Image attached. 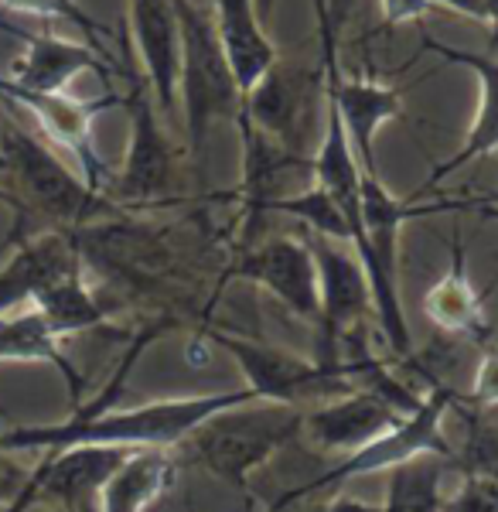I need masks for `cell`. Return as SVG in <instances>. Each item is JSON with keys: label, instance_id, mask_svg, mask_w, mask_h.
<instances>
[{"label": "cell", "instance_id": "obj_1", "mask_svg": "<svg viewBox=\"0 0 498 512\" xmlns=\"http://www.w3.org/2000/svg\"><path fill=\"white\" fill-rule=\"evenodd\" d=\"M178 325L171 315L147 321L127 345L120 366L103 386V393L93 403H79L72 407V417L58 420V424H18L0 431V454H21V451H65L76 444H103V448H157L168 451L178 448L192 437L198 427L219 410L239 407V403H253L256 396L239 386V390L222 393H195V396H168V400H151L140 407H110L116 396L127 386L130 369L164 332Z\"/></svg>", "mask_w": 498, "mask_h": 512}, {"label": "cell", "instance_id": "obj_2", "mask_svg": "<svg viewBox=\"0 0 498 512\" xmlns=\"http://www.w3.org/2000/svg\"><path fill=\"white\" fill-rule=\"evenodd\" d=\"M4 161L7 171L0 185V202L14 209L18 216L14 226H24L28 216H41L55 229L72 233L93 222L120 219L127 212L110 195L93 192L76 168H69L52 147L24 134L11 120H4Z\"/></svg>", "mask_w": 498, "mask_h": 512}, {"label": "cell", "instance_id": "obj_3", "mask_svg": "<svg viewBox=\"0 0 498 512\" xmlns=\"http://www.w3.org/2000/svg\"><path fill=\"white\" fill-rule=\"evenodd\" d=\"M304 431V410L284 407V403H239V407L219 410L188 437V451L195 461L219 482L246 492L249 475L263 468L277 451L294 444Z\"/></svg>", "mask_w": 498, "mask_h": 512}, {"label": "cell", "instance_id": "obj_4", "mask_svg": "<svg viewBox=\"0 0 498 512\" xmlns=\"http://www.w3.org/2000/svg\"><path fill=\"white\" fill-rule=\"evenodd\" d=\"M181 24V76L178 99L185 106V130L192 158H205V144L215 123H236L243 110V93L232 76V65L212 28V14L195 7L192 0H174Z\"/></svg>", "mask_w": 498, "mask_h": 512}, {"label": "cell", "instance_id": "obj_5", "mask_svg": "<svg viewBox=\"0 0 498 512\" xmlns=\"http://www.w3.org/2000/svg\"><path fill=\"white\" fill-rule=\"evenodd\" d=\"M454 403H458L454 386L451 383H434L430 386V393H423L420 407L403 417L400 427H393V431L383 434L379 441L365 444L362 451L348 454V458H342L335 468H328V472L318 475L314 482L287 492L284 499L277 502V509L294 506V502H301V499H311V495H318V492H331L335 485L348 482V478L389 472V468L403 465V461H413V458H423V454L454 461V444L444 431V420L454 410Z\"/></svg>", "mask_w": 498, "mask_h": 512}, {"label": "cell", "instance_id": "obj_6", "mask_svg": "<svg viewBox=\"0 0 498 512\" xmlns=\"http://www.w3.org/2000/svg\"><path fill=\"white\" fill-rule=\"evenodd\" d=\"M239 113L287 154L311 161V140L318 147L328 113L325 65L311 69L301 62L277 59L267 76L253 86V93L243 99Z\"/></svg>", "mask_w": 498, "mask_h": 512}, {"label": "cell", "instance_id": "obj_7", "mask_svg": "<svg viewBox=\"0 0 498 512\" xmlns=\"http://www.w3.org/2000/svg\"><path fill=\"white\" fill-rule=\"evenodd\" d=\"M202 335L236 359L239 373L246 379L243 386L256 396V400L311 410L328 400H338V396H345V393H355L352 379L345 373L318 366V362L307 359V355H297L290 349H280V345L260 342V338L219 332V328H205Z\"/></svg>", "mask_w": 498, "mask_h": 512}, {"label": "cell", "instance_id": "obj_8", "mask_svg": "<svg viewBox=\"0 0 498 512\" xmlns=\"http://www.w3.org/2000/svg\"><path fill=\"white\" fill-rule=\"evenodd\" d=\"M314 263H318L321 284V311L314 325V355L311 359L325 369L345 373L342 369V345L345 338L365 328V315H372V291L369 277L359 260V253L348 243L307 233ZM376 318V315H372Z\"/></svg>", "mask_w": 498, "mask_h": 512}, {"label": "cell", "instance_id": "obj_9", "mask_svg": "<svg viewBox=\"0 0 498 512\" xmlns=\"http://www.w3.org/2000/svg\"><path fill=\"white\" fill-rule=\"evenodd\" d=\"M123 110L130 117V144L123 168L106 185V195L120 209H137V205H154L171 195L174 178H178V158H174V144L161 123L154 96L134 76H130V93L123 96Z\"/></svg>", "mask_w": 498, "mask_h": 512}, {"label": "cell", "instance_id": "obj_10", "mask_svg": "<svg viewBox=\"0 0 498 512\" xmlns=\"http://www.w3.org/2000/svg\"><path fill=\"white\" fill-rule=\"evenodd\" d=\"M0 99L28 110L41 127V134L52 140L58 151H65L76 161V171L86 178V185L93 192L106 195L110 168H106V161L99 158L93 147V120L103 110H110V106H123L120 93H106L99 99H76L69 93H28V89L11 86L0 76Z\"/></svg>", "mask_w": 498, "mask_h": 512}, {"label": "cell", "instance_id": "obj_11", "mask_svg": "<svg viewBox=\"0 0 498 512\" xmlns=\"http://www.w3.org/2000/svg\"><path fill=\"white\" fill-rule=\"evenodd\" d=\"M232 280H249L263 287L273 301L304 325H318L321 311V284L318 263H314L307 236H273L263 243H253L239 253V260L226 270Z\"/></svg>", "mask_w": 498, "mask_h": 512}, {"label": "cell", "instance_id": "obj_12", "mask_svg": "<svg viewBox=\"0 0 498 512\" xmlns=\"http://www.w3.org/2000/svg\"><path fill=\"white\" fill-rule=\"evenodd\" d=\"M130 451L134 448H103V444L48 451L31 472L38 502H55L62 512H99L103 485Z\"/></svg>", "mask_w": 498, "mask_h": 512}, {"label": "cell", "instance_id": "obj_13", "mask_svg": "<svg viewBox=\"0 0 498 512\" xmlns=\"http://www.w3.org/2000/svg\"><path fill=\"white\" fill-rule=\"evenodd\" d=\"M86 267L65 229L14 239V253L0 263V318L24 311L58 277Z\"/></svg>", "mask_w": 498, "mask_h": 512}, {"label": "cell", "instance_id": "obj_14", "mask_svg": "<svg viewBox=\"0 0 498 512\" xmlns=\"http://www.w3.org/2000/svg\"><path fill=\"white\" fill-rule=\"evenodd\" d=\"M403 410L369 390L345 393L321 407L304 410V437L331 454H355L403 424Z\"/></svg>", "mask_w": 498, "mask_h": 512}, {"label": "cell", "instance_id": "obj_15", "mask_svg": "<svg viewBox=\"0 0 498 512\" xmlns=\"http://www.w3.org/2000/svg\"><path fill=\"white\" fill-rule=\"evenodd\" d=\"M21 38V55L11 65V76H4L11 86L28 93H65L69 82L82 72H96L106 79L113 72V62L103 52H96L89 41H69L58 35H24L21 28H7Z\"/></svg>", "mask_w": 498, "mask_h": 512}, {"label": "cell", "instance_id": "obj_16", "mask_svg": "<svg viewBox=\"0 0 498 512\" xmlns=\"http://www.w3.org/2000/svg\"><path fill=\"white\" fill-rule=\"evenodd\" d=\"M130 4V35L144 62L147 86L161 113L174 110L181 76V24L174 0H127Z\"/></svg>", "mask_w": 498, "mask_h": 512}, {"label": "cell", "instance_id": "obj_17", "mask_svg": "<svg viewBox=\"0 0 498 512\" xmlns=\"http://www.w3.org/2000/svg\"><path fill=\"white\" fill-rule=\"evenodd\" d=\"M427 52L441 55L444 62L451 65H464L471 76L478 79V117L471 120L468 134H464L461 147L454 151L451 161H441L427 178V188L441 185L444 178L458 175L468 164H475L488 154L498 151V59L492 55H481V52H468V48H454V45H444L437 38H423Z\"/></svg>", "mask_w": 498, "mask_h": 512}, {"label": "cell", "instance_id": "obj_18", "mask_svg": "<svg viewBox=\"0 0 498 512\" xmlns=\"http://www.w3.org/2000/svg\"><path fill=\"white\" fill-rule=\"evenodd\" d=\"M212 28L232 65L239 93L246 99L256 82L270 72V65L280 59L267 31H263L256 4L253 0H212Z\"/></svg>", "mask_w": 498, "mask_h": 512}, {"label": "cell", "instance_id": "obj_19", "mask_svg": "<svg viewBox=\"0 0 498 512\" xmlns=\"http://www.w3.org/2000/svg\"><path fill=\"white\" fill-rule=\"evenodd\" d=\"M423 315L447 335H481L485 332V294L471 284L464 243L454 239L451 263L434 287L423 294Z\"/></svg>", "mask_w": 498, "mask_h": 512}, {"label": "cell", "instance_id": "obj_20", "mask_svg": "<svg viewBox=\"0 0 498 512\" xmlns=\"http://www.w3.org/2000/svg\"><path fill=\"white\" fill-rule=\"evenodd\" d=\"M0 362H45V366L62 373L72 396V407L82 403V390H86L82 373L76 369V362L65 355L62 338L45 325V318L35 308H24L0 318Z\"/></svg>", "mask_w": 498, "mask_h": 512}, {"label": "cell", "instance_id": "obj_21", "mask_svg": "<svg viewBox=\"0 0 498 512\" xmlns=\"http://www.w3.org/2000/svg\"><path fill=\"white\" fill-rule=\"evenodd\" d=\"M174 458L157 448H134L99 495V512H147L174 482Z\"/></svg>", "mask_w": 498, "mask_h": 512}, {"label": "cell", "instance_id": "obj_22", "mask_svg": "<svg viewBox=\"0 0 498 512\" xmlns=\"http://www.w3.org/2000/svg\"><path fill=\"white\" fill-rule=\"evenodd\" d=\"M31 308L45 318V325L52 328L58 338H69L89 328H103L110 311L99 301L93 284L86 280V267L72 270V274L58 277L55 284H48L45 291L35 297Z\"/></svg>", "mask_w": 498, "mask_h": 512}, {"label": "cell", "instance_id": "obj_23", "mask_svg": "<svg viewBox=\"0 0 498 512\" xmlns=\"http://www.w3.org/2000/svg\"><path fill=\"white\" fill-rule=\"evenodd\" d=\"M451 461L423 454L389 468L386 499L379 502L383 512H444V475Z\"/></svg>", "mask_w": 498, "mask_h": 512}, {"label": "cell", "instance_id": "obj_24", "mask_svg": "<svg viewBox=\"0 0 498 512\" xmlns=\"http://www.w3.org/2000/svg\"><path fill=\"white\" fill-rule=\"evenodd\" d=\"M0 7H4V11H11V14H24V18H45V21L76 24V28L82 31V38H86L96 52H103L106 59H110V48L103 45V41L110 38V28H106V24H99L93 14L79 4V0H0Z\"/></svg>", "mask_w": 498, "mask_h": 512}, {"label": "cell", "instance_id": "obj_25", "mask_svg": "<svg viewBox=\"0 0 498 512\" xmlns=\"http://www.w3.org/2000/svg\"><path fill=\"white\" fill-rule=\"evenodd\" d=\"M444 512H498V478L464 475L458 492L444 499Z\"/></svg>", "mask_w": 498, "mask_h": 512}, {"label": "cell", "instance_id": "obj_26", "mask_svg": "<svg viewBox=\"0 0 498 512\" xmlns=\"http://www.w3.org/2000/svg\"><path fill=\"white\" fill-rule=\"evenodd\" d=\"M464 468H468V475L498 478V427L471 424L468 448H464Z\"/></svg>", "mask_w": 498, "mask_h": 512}, {"label": "cell", "instance_id": "obj_27", "mask_svg": "<svg viewBox=\"0 0 498 512\" xmlns=\"http://www.w3.org/2000/svg\"><path fill=\"white\" fill-rule=\"evenodd\" d=\"M468 400L478 403V407H498V349L495 345H488L485 355H481Z\"/></svg>", "mask_w": 498, "mask_h": 512}, {"label": "cell", "instance_id": "obj_28", "mask_svg": "<svg viewBox=\"0 0 498 512\" xmlns=\"http://www.w3.org/2000/svg\"><path fill=\"white\" fill-rule=\"evenodd\" d=\"M430 7H447V11H454V14H461V18H471V21H478V24H485V28H495V21H492V11H488V4L485 0H427Z\"/></svg>", "mask_w": 498, "mask_h": 512}, {"label": "cell", "instance_id": "obj_29", "mask_svg": "<svg viewBox=\"0 0 498 512\" xmlns=\"http://www.w3.org/2000/svg\"><path fill=\"white\" fill-rule=\"evenodd\" d=\"M379 7H383L386 24H406V21H417L430 4L427 0H379Z\"/></svg>", "mask_w": 498, "mask_h": 512}, {"label": "cell", "instance_id": "obj_30", "mask_svg": "<svg viewBox=\"0 0 498 512\" xmlns=\"http://www.w3.org/2000/svg\"><path fill=\"white\" fill-rule=\"evenodd\" d=\"M314 512H383L379 509V502H362V499H352V495H335V499H328L321 509Z\"/></svg>", "mask_w": 498, "mask_h": 512}, {"label": "cell", "instance_id": "obj_31", "mask_svg": "<svg viewBox=\"0 0 498 512\" xmlns=\"http://www.w3.org/2000/svg\"><path fill=\"white\" fill-rule=\"evenodd\" d=\"M4 171H7V161H4V117H0V185H4Z\"/></svg>", "mask_w": 498, "mask_h": 512}, {"label": "cell", "instance_id": "obj_32", "mask_svg": "<svg viewBox=\"0 0 498 512\" xmlns=\"http://www.w3.org/2000/svg\"><path fill=\"white\" fill-rule=\"evenodd\" d=\"M488 4V11H492V21H495V28H498V0H485Z\"/></svg>", "mask_w": 498, "mask_h": 512}, {"label": "cell", "instance_id": "obj_33", "mask_svg": "<svg viewBox=\"0 0 498 512\" xmlns=\"http://www.w3.org/2000/svg\"><path fill=\"white\" fill-rule=\"evenodd\" d=\"M488 216H498V212H488Z\"/></svg>", "mask_w": 498, "mask_h": 512}]
</instances>
